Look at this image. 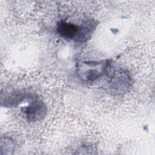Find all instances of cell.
<instances>
[{"label":"cell","instance_id":"cell-1","mask_svg":"<svg viewBox=\"0 0 155 155\" xmlns=\"http://www.w3.org/2000/svg\"><path fill=\"white\" fill-rule=\"evenodd\" d=\"M96 25L92 19L84 21L81 25L62 21L58 23L56 30L62 38L82 43L91 37Z\"/></svg>","mask_w":155,"mask_h":155},{"label":"cell","instance_id":"cell-2","mask_svg":"<svg viewBox=\"0 0 155 155\" xmlns=\"http://www.w3.org/2000/svg\"><path fill=\"white\" fill-rule=\"evenodd\" d=\"M110 64L108 60L85 61L79 64L78 74L82 80L92 82L101 78L106 73Z\"/></svg>","mask_w":155,"mask_h":155},{"label":"cell","instance_id":"cell-3","mask_svg":"<svg viewBox=\"0 0 155 155\" xmlns=\"http://www.w3.org/2000/svg\"><path fill=\"white\" fill-rule=\"evenodd\" d=\"M25 119L28 122H35L42 119L46 114L47 107L44 103L35 99L22 110Z\"/></svg>","mask_w":155,"mask_h":155},{"label":"cell","instance_id":"cell-4","mask_svg":"<svg viewBox=\"0 0 155 155\" xmlns=\"http://www.w3.org/2000/svg\"><path fill=\"white\" fill-rule=\"evenodd\" d=\"M131 79L126 72L119 71L114 73L111 79V88L117 93L126 91L130 87Z\"/></svg>","mask_w":155,"mask_h":155}]
</instances>
